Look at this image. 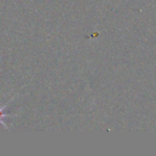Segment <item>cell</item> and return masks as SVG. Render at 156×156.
I'll list each match as a JSON object with an SVG mask.
<instances>
[{
    "label": "cell",
    "instance_id": "cell-1",
    "mask_svg": "<svg viewBox=\"0 0 156 156\" xmlns=\"http://www.w3.org/2000/svg\"><path fill=\"white\" fill-rule=\"evenodd\" d=\"M12 100H13V98H12ZM11 101H10V102H8V104L3 105L2 107H0V124H2L3 127L7 128V129H9V127H8L7 124H5V122H3V119H5V118H9V117H15V115H10V113H3V110H5V109L7 108L8 106H9V104L11 103Z\"/></svg>",
    "mask_w": 156,
    "mask_h": 156
}]
</instances>
